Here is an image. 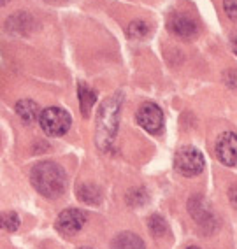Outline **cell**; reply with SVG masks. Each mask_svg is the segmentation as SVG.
<instances>
[{
    "label": "cell",
    "mask_w": 237,
    "mask_h": 249,
    "mask_svg": "<svg viewBox=\"0 0 237 249\" xmlns=\"http://www.w3.org/2000/svg\"><path fill=\"white\" fill-rule=\"evenodd\" d=\"M204 155L199 151L197 147L184 146L176 153L174 165L179 174H183L186 178H193L204 170Z\"/></svg>",
    "instance_id": "cell-4"
},
{
    "label": "cell",
    "mask_w": 237,
    "mask_h": 249,
    "mask_svg": "<svg viewBox=\"0 0 237 249\" xmlns=\"http://www.w3.org/2000/svg\"><path fill=\"white\" fill-rule=\"evenodd\" d=\"M190 213H192L195 221H197L202 228H213L215 213L209 209V204H207L204 198H201V196H193L192 200H190Z\"/></svg>",
    "instance_id": "cell-9"
},
{
    "label": "cell",
    "mask_w": 237,
    "mask_h": 249,
    "mask_svg": "<svg viewBox=\"0 0 237 249\" xmlns=\"http://www.w3.org/2000/svg\"><path fill=\"white\" fill-rule=\"evenodd\" d=\"M19 227V218L16 213H4L2 214V228L7 231H16Z\"/></svg>",
    "instance_id": "cell-15"
},
{
    "label": "cell",
    "mask_w": 237,
    "mask_h": 249,
    "mask_svg": "<svg viewBox=\"0 0 237 249\" xmlns=\"http://www.w3.org/2000/svg\"><path fill=\"white\" fill-rule=\"evenodd\" d=\"M230 200H232V204L237 207V186H234L232 190H230Z\"/></svg>",
    "instance_id": "cell-18"
},
{
    "label": "cell",
    "mask_w": 237,
    "mask_h": 249,
    "mask_svg": "<svg viewBox=\"0 0 237 249\" xmlns=\"http://www.w3.org/2000/svg\"><path fill=\"white\" fill-rule=\"evenodd\" d=\"M2 4H7V0H2Z\"/></svg>",
    "instance_id": "cell-21"
},
{
    "label": "cell",
    "mask_w": 237,
    "mask_h": 249,
    "mask_svg": "<svg viewBox=\"0 0 237 249\" xmlns=\"http://www.w3.org/2000/svg\"><path fill=\"white\" fill-rule=\"evenodd\" d=\"M127 34H128L132 39H143L149 34V27L148 23L144 21H132L127 28Z\"/></svg>",
    "instance_id": "cell-14"
},
{
    "label": "cell",
    "mask_w": 237,
    "mask_h": 249,
    "mask_svg": "<svg viewBox=\"0 0 237 249\" xmlns=\"http://www.w3.org/2000/svg\"><path fill=\"white\" fill-rule=\"evenodd\" d=\"M16 114L21 118V121H25V123H32V121L37 120V116L39 114V106H37L34 100H28V98H25V100H19L18 104H16Z\"/></svg>",
    "instance_id": "cell-11"
},
{
    "label": "cell",
    "mask_w": 237,
    "mask_h": 249,
    "mask_svg": "<svg viewBox=\"0 0 237 249\" xmlns=\"http://www.w3.org/2000/svg\"><path fill=\"white\" fill-rule=\"evenodd\" d=\"M167 28L179 39H192L197 34V23L186 14H172L167 21Z\"/></svg>",
    "instance_id": "cell-8"
},
{
    "label": "cell",
    "mask_w": 237,
    "mask_h": 249,
    "mask_svg": "<svg viewBox=\"0 0 237 249\" xmlns=\"http://www.w3.org/2000/svg\"><path fill=\"white\" fill-rule=\"evenodd\" d=\"M39 123H40V128L44 130L46 135H50V137H60V135L69 132L72 120H71V114H69L65 109L53 106L40 112Z\"/></svg>",
    "instance_id": "cell-3"
},
{
    "label": "cell",
    "mask_w": 237,
    "mask_h": 249,
    "mask_svg": "<svg viewBox=\"0 0 237 249\" xmlns=\"http://www.w3.org/2000/svg\"><path fill=\"white\" fill-rule=\"evenodd\" d=\"M121 104H123V93L112 95L100 104L97 124H95V144L100 151L112 149L118 134V124H120Z\"/></svg>",
    "instance_id": "cell-1"
},
{
    "label": "cell",
    "mask_w": 237,
    "mask_h": 249,
    "mask_svg": "<svg viewBox=\"0 0 237 249\" xmlns=\"http://www.w3.org/2000/svg\"><path fill=\"white\" fill-rule=\"evenodd\" d=\"M188 249H201V248H195V246H190Z\"/></svg>",
    "instance_id": "cell-20"
},
{
    "label": "cell",
    "mask_w": 237,
    "mask_h": 249,
    "mask_svg": "<svg viewBox=\"0 0 237 249\" xmlns=\"http://www.w3.org/2000/svg\"><path fill=\"white\" fill-rule=\"evenodd\" d=\"M112 249H144V242L132 231H121L112 240Z\"/></svg>",
    "instance_id": "cell-10"
},
{
    "label": "cell",
    "mask_w": 237,
    "mask_h": 249,
    "mask_svg": "<svg viewBox=\"0 0 237 249\" xmlns=\"http://www.w3.org/2000/svg\"><path fill=\"white\" fill-rule=\"evenodd\" d=\"M149 230H151L153 235H164L167 231V223L162 216H151L149 218Z\"/></svg>",
    "instance_id": "cell-16"
},
{
    "label": "cell",
    "mask_w": 237,
    "mask_h": 249,
    "mask_svg": "<svg viewBox=\"0 0 237 249\" xmlns=\"http://www.w3.org/2000/svg\"><path fill=\"white\" fill-rule=\"evenodd\" d=\"M232 49L237 54V32H234V36H232Z\"/></svg>",
    "instance_id": "cell-19"
},
{
    "label": "cell",
    "mask_w": 237,
    "mask_h": 249,
    "mask_svg": "<svg viewBox=\"0 0 237 249\" xmlns=\"http://www.w3.org/2000/svg\"><path fill=\"white\" fill-rule=\"evenodd\" d=\"M95 93L93 89H90L88 86L85 85H79V104H81V114L88 118L90 111H91V107L95 104Z\"/></svg>",
    "instance_id": "cell-12"
},
{
    "label": "cell",
    "mask_w": 237,
    "mask_h": 249,
    "mask_svg": "<svg viewBox=\"0 0 237 249\" xmlns=\"http://www.w3.org/2000/svg\"><path fill=\"white\" fill-rule=\"evenodd\" d=\"M79 198L83 202H88V204H97L102 198V195H100L99 188L93 184H83L79 188Z\"/></svg>",
    "instance_id": "cell-13"
},
{
    "label": "cell",
    "mask_w": 237,
    "mask_h": 249,
    "mask_svg": "<svg viewBox=\"0 0 237 249\" xmlns=\"http://www.w3.org/2000/svg\"><path fill=\"white\" fill-rule=\"evenodd\" d=\"M223 7H225V13L228 14V18L237 19V0H225Z\"/></svg>",
    "instance_id": "cell-17"
},
{
    "label": "cell",
    "mask_w": 237,
    "mask_h": 249,
    "mask_svg": "<svg viewBox=\"0 0 237 249\" xmlns=\"http://www.w3.org/2000/svg\"><path fill=\"white\" fill-rule=\"evenodd\" d=\"M135 120L149 134H158L164 128V112L153 102H146L135 112Z\"/></svg>",
    "instance_id": "cell-5"
},
{
    "label": "cell",
    "mask_w": 237,
    "mask_h": 249,
    "mask_svg": "<svg viewBox=\"0 0 237 249\" xmlns=\"http://www.w3.org/2000/svg\"><path fill=\"white\" fill-rule=\"evenodd\" d=\"M30 181L40 195L46 198H56L65 192V172L58 163L55 161H40L34 165L30 172Z\"/></svg>",
    "instance_id": "cell-2"
},
{
    "label": "cell",
    "mask_w": 237,
    "mask_h": 249,
    "mask_svg": "<svg viewBox=\"0 0 237 249\" xmlns=\"http://www.w3.org/2000/svg\"><path fill=\"white\" fill-rule=\"evenodd\" d=\"M216 155L219 161L228 167L237 165V135L234 132H225L216 141Z\"/></svg>",
    "instance_id": "cell-6"
},
{
    "label": "cell",
    "mask_w": 237,
    "mask_h": 249,
    "mask_svg": "<svg viewBox=\"0 0 237 249\" xmlns=\"http://www.w3.org/2000/svg\"><path fill=\"white\" fill-rule=\"evenodd\" d=\"M81 249H90V248H81Z\"/></svg>",
    "instance_id": "cell-22"
},
{
    "label": "cell",
    "mask_w": 237,
    "mask_h": 249,
    "mask_svg": "<svg viewBox=\"0 0 237 249\" xmlns=\"http://www.w3.org/2000/svg\"><path fill=\"white\" fill-rule=\"evenodd\" d=\"M86 223V214L79 209H67L60 213L58 219H56V228L65 235L71 233H77L81 228L85 227Z\"/></svg>",
    "instance_id": "cell-7"
}]
</instances>
